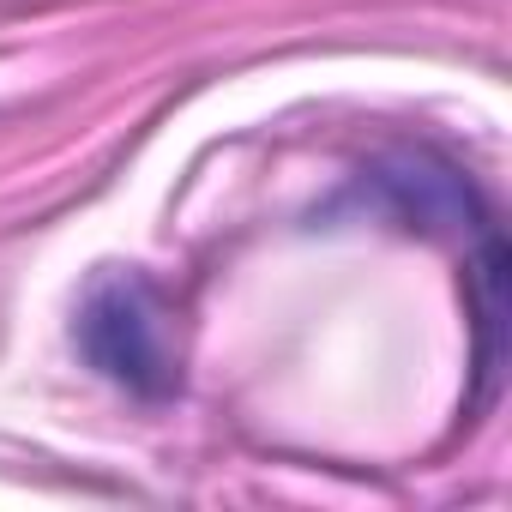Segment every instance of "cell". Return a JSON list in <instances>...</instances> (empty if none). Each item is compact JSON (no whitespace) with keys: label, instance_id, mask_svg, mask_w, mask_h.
<instances>
[{"label":"cell","instance_id":"cell-1","mask_svg":"<svg viewBox=\"0 0 512 512\" xmlns=\"http://www.w3.org/2000/svg\"><path fill=\"white\" fill-rule=\"evenodd\" d=\"M73 344L79 356L115 380L121 392L163 404L175 398L181 374H175V350H169V320H163V296L139 278V272H97L79 314H73Z\"/></svg>","mask_w":512,"mask_h":512}]
</instances>
